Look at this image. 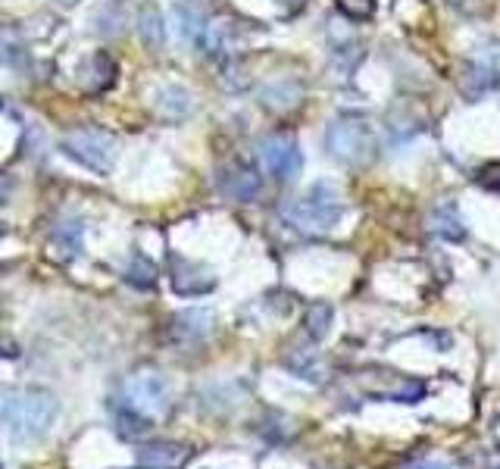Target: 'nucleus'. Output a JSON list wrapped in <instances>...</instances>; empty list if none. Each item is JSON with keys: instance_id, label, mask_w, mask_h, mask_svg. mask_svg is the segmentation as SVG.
I'll return each mask as SVG.
<instances>
[{"instance_id": "obj_1", "label": "nucleus", "mask_w": 500, "mask_h": 469, "mask_svg": "<svg viewBox=\"0 0 500 469\" xmlns=\"http://www.w3.org/2000/svg\"><path fill=\"white\" fill-rule=\"evenodd\" d=\"M57 417V401L51 391L22 388L0 397V423L16 442H38Z\"/></svg>"}, {"instance_id": "obj_2", "label": "nucleus", "mask_w": 500, "mask_h": 469, "mask_svg": "<svg viewBox=\"0 0 500 469\" xmlns=\"http://www.w3.org/2000/svg\"><path fill=\"white\" fill-rule=\"evenodd\" d=\"M344 213V200L332 182H319V185L309 188L303 198H297L288 207V219L307 235H325V231L335 229V223Z\"/></svg>"}, {"instance_id": "obj_3", "label": "nucleus", "mask_w": 500, "mask_h": 469, "mask_svg": "<svg viewBox=\"0 0 500 469\" xmlns=\"http://www.w3.org/2000/svg\"><path fill=\"white\" fill-rule=\"evenodd\" d=\"M59 151L66 153L69 160L82 163L91 172H106L116 163V138L110 132H100V129H79V132H69L66 138L59 141Z\"/></svg>"}, {"instance_id": "obj_4", "label": "nucleus", "mask_w": 500, "mask_h": 469, "mask_svg": "<svg viewBox=\"0 0 500 469\" xmlns=\"http://www.w3.org/2000/svg\"><path fill=\"white\" fill-rule=\"evenodd\" d=\"M325 147L335 160L341 163H366L375 151V138H372V129L366 126L363 120L356 116H341L329 126L325 132Z\"/></svg>"}, {"instance_id": "obj_5", "label": "nucleus", "mask_w": 500, "mask_h": 469, "mask_svg": "<svg viewBox=\"0 0 500 469\" xmlns=\"http://www.w3.org/2000/svg\"><path fill=\"white\" fill-rule=\"evenodd\" d=\"M257 157L263 163V169L270 172L276 182H294L303 169V153L291 135H266L257 145Z\"/></svg>"}, {"instance_id": "obj_6", "label": "nucleus", "mask_w": 500, "mask_h": 469, "mask_svg": "<svg viewBox=\"0 0 500 469\" xmlns=\"http://www.w3.org/2000/svg\"><path fill=\"white\" fill-rule=\"evenodd\" d=\"M125 395H129V407L135 413H163L169 407V395H166V382L160 379V372L132 376L125 385Z\"/></svg>"}, {"instance_id": "obj_7", "label": "nucleus", "mask_w": 500, "mask_h": 469, "mask_svg": "<svg viewBox=\"0 0 500 469\" xmlns=\"http://www.w3.org/2000/svg\"><path fill=\"white\" fill-rule=\"evenodd\" d=\"M216 285V276H213L207 266L191 263V260H178L172 257V288L182 294V298H198V294H207Z\"/></svg>"}, {"instance_id": "obj_8", "label": "nucleus", "mask_w": 500, "mask_h": 469, "mask_svg": "<svg viewBox=\"0 0 500 469\" xmlns=\"http://www.w3.org/2000/svg\"><path fill=\"white\" fill-rule=\"evenodd\" d=\"M116 82V63L106 51H98L79 63V85L88 94H100Z\"/></svg>"}, {"instance_id": "obj_9", "label": "nucleus", "mask_w": 500, "mask_h": 469, "mask_svg": "<svg viewBox=\"0 0 500 469\" xmlns=\"http://www.w3.org/2000/svg\"><path fill=\"white\" fill-rule=\"evenodd\" d=\"M263 188V179H260V172L247 163H231L229 169L223 172V192L229 194L231 200H254Z\"/></svg>"}, {"instance_id": "obj_10", "label": "nucleus", "mask_w": 500, "mask_h": 469, "mask_svg": "<svg viewBox=\"0 0 500 469\" xmlns=\"http://www.w3.org/2000/svg\"><path fill=\"white\" fill-rule=\"evenodd\" d=\"M184 457H188V450L176 442L145 444V448L138 450V463L147 469H172V466H178V463H184Z\"/></svg>"}, {"instance_id": "obj_11", "label": "nucleus", "mask_w": 500, "mask_h": 469, "mask_svg": "<svg viewBox=\"0 0 500 469\" xmlns=\"http://www.w3.org/2000/svg\"><path fill=\"white\" fill-rule=\"evenodd\" d=\"M428 229L444 241H463L466 238V229H463V219L457 213L454 204H438L428 216Z\"/></svg>"}, {"instance_id": "obj_12", "label": "nucleus", "mask_w": 500, "mask_h": 469, "mask_svg": "<svg viewBox=\"0 0 500 469\" xmlns=\"http://www.w3.org/2000/svg\"><path fill=\"white\" fill-rule=\"evenodd\" d=\"M157 110L163 113V116H169V120H182V116H188V113L194 110V100L184 88L166 85L157 91Z\"/></svg>"}, {"instance_id": "obj_13", "label": "nucleus", "mask_w": 500, "mask_h": 469, "mask_svg": "<svg viewBox=\"0 0 500 469\" xmlns=\"http://www.w3.org/2000/svg\"><path fill=\"white\" fill-rule=\"evenodd\" d=\"M138 35L151 51H160L166 44V22L153 4H145L138 13Z\"/></svg>"}, {"instance_id": "obj_14", "label": "nucleus", "mask_w": 500, "mask_h": 469, "mask_svg": "<svg viewBox=\"0 0 500 469\" xmlns=\"http://www.w3.org/2000/svg\"><path fill=\"white\" fill-rule=\"evenodd\" d=\"M213 325L210 310H184L176 317V335L178 338H204Z\"/></svg>"}, {"instance_id": "obj_15", "label": "nucleus", "mask_w": 500, "mask_h": 469, "mask_svg": "<svg viewBox=\"0 0 500 469\" xmlns=\"http://www.w3.org/2000/svg\"><path fill=\"white\" fill-rule=\"evenodd\" d=\"M176 16H178V22H182V35L184 38H191V41H198L200 38V32H204V26H207V16H204V10L198 7V4H191V0H182L176 7Z\"/></svg>"}, {"instance_id": "obj_16", "label": "nucleus", "mask_w": 500, "mask_h": 469, "mask_svg": "<svg viewBox=\"0 0 500 469\" xmlns=\"http://www.w3.org/2000/svg\"><path fill=\"white\" fill-rule=\"evenodd\" d=\"M332 319H335V310H332L329 304H313L307 310V319H303V325H307V335L313 338V341H323V338L329 335V329H332Z\"/></svg>"}, {"instance_id": "obj_17", "label": "nucleus", "mask_w": 500, "mask_h": 469, "mask_svg": "<svg viewBox=\"0 0 500 469\" xmlns=\"http://www.w3.org/2000/svg\"><path fill=\"white\" fill-rule=\"evenodd\" d=\"M22 35L16 26H0V63L7 66H20L22 60Z\"/></svg>"}, {"instance_id": "obj_18", "label": "nucleus", "mask_w": 500, "mask_h": 469, "mask_svg": "<svg viewBox=\"0 0 500 469\" xmlns=\"http://www.w3.org/2000/svg\"><path fill=\"white\" fill-rule=\"evenodd\" d=\"M297 98H301V88L291 85V82H278V85H270L263 91V104L270 110H288L297 104Z\"/></svg>"}, {"instance_id": "obj_19", "label": "nucleus", "mask_w": 500, "mask_h": 469, "mask_svg": "<svg viewBox=\"0 0 500 469\" xmlns=\"http://www.w3.org/2000/svg\"><path fill=\"white\" fill-rule=\"evenodd\" d=\"M129 282H135L138 288H151L153 282H157V270H153L151 260H145L141 254H135L132 263H129Z\"/></svg>"}, {"instance_id": "obj_20", "label": "nucleus", "mask_w": 500, "mask_h": 469, "mask_svg": "<svg viewBox=\"0 0 500 469\" xmlns=\"http://www.w3.org/2000/svg\"><path fill=\"white\" fill-rule=\"evenodd\" d=\"M335 4H338V10L354 22H366V20H372V13H375V0H335Z\"/></svg>"}, {"instance_id": "obj_21", "label": "nucleus", "mask_w": 500, "mask_h": 469, "mask_svg": "<svg viewBox=\"0 0 500 469\" xmlns=\"http://www.w3.org/2000/svg\"><path fill=\"white\" fill-rule=\"evenodd\" d=\"M79 238H82V223H79V219H73V223H63L57 229V241H63V245L69 247L66 254H75V247H79Z\"/></svg>"}, {"instance_id": "obj_22", "label": "nucleus", "mask_w": 500, "mask_h": 469, "mask_svg": "<svg viewBox=\"0 0 500 469\" xmlns=\"http://www.w3.org/2000/svg\"><path fill=\"white\" fill-rule=\"evenodd\" d=\"M0 357H20L16 344L13 341H4V338H0Z\"/></svg>"}, {"instance_id": "obj_23", "label": "nucleus", "mask_w": 500, "mask_h": 469, "mask_svg": "<svg viewBox=\"0 0 500 469\" xmlns=\"http://www.w3.org/2000/svg\"><path fill=\"white\" fill-rule=\"evenodd\" d=\"M416 469H450L448 463H434V460H428V463H419Z\"/></svg>"}, {"instance_id": "obj_24", "label": "nucleus", "mask_w": 500, "mask_h": 469, "mask_svg": "<svg viewBox=\"0 0 500 469\" xmlns=\"http://www.w3.org/2000/svg\"><path fill=\"white\" fill-rule=\"evenodd\" d=\"M282 4H285V7H291V10H301L307 0H282Z\"/></svg>"}, {"instance_id": "obj_25", "label": "nucleus", "mask_w": 500, "mask_h": 469, "mask_svg": "<svg viewBox=\"0 0 500 469\" xmlns=\"http://www.w3.org/2000/svg\"><path fill=\"white\" fill-rule=\"evenodd\" d=\"M63 4H75V0H63Z\"/></svg>"}, {"instance_id": "obj_26", "label": "nucleus", "mask_w": 500, "mask_h": 469, "mask_svg": "<svg viewBox=\"0 0 500 469\" xmlns=\"http://www.w3.org/2000/svg\"><path fill=\"white\" fill-rule=\"evenodd\" d=\"M0 235H4V223H0Z\"/></svg>"}]
</instances>
